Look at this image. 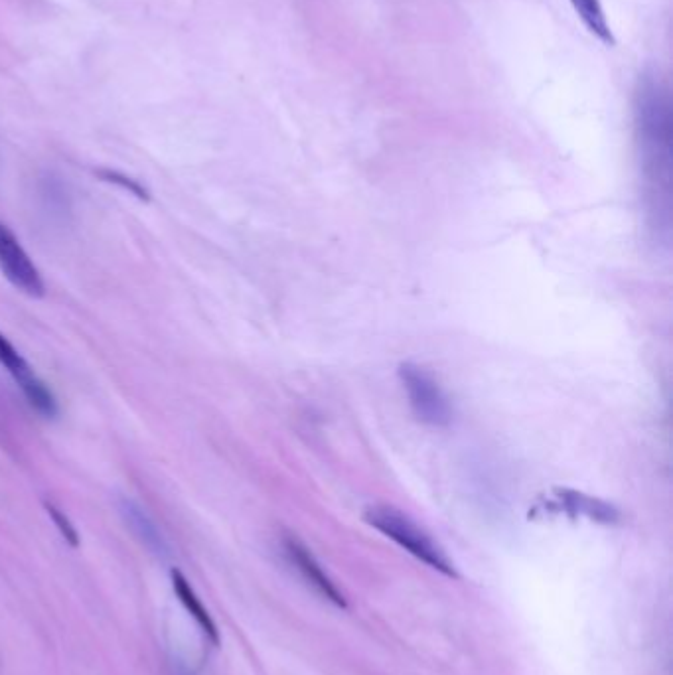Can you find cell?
<instances>
[{
  "mask_svg": "<svg viewBox=\"0 0 673 675\" xmlns=\"http://www.w3.org/2000/svg\"><path fill=\"white\" fill-rule=\"evenodd\" d=\"M636 135L640 145L642 174L652 204L648 212L656 227L670 229V184H672V121L670 103L660 85L644 79L636 93Z\"/></svg>",
  "mask_w": 673,
  "mask_h": 675,
  "instance_id": "cell-1",
  "label": "cell"
},
{
  "mask_svg": "<svg viewBox=\"0 0 673 675\" xmlns=\"http://www.w3.org/2000/svg\"><path fill=\"white\" fill-rule=\"evenodd\" d=\"M364 520L379 533L395 541L399 547L409 551L419 561L427 563L435 571L456 579L458 573L445 549L419 525L403 512L391 506H370L364 512Z\"/></svg>",
  "mask_w": 673,
  "mask_h": 675,
  "instance_id": "cell-2",
  "label": "cell"
},
{
  "mask_svg": "<svg viewBox=\"0 0 673 675\" xmlns=\"http://www.w3.org/2000/svg\"><path fill=\"white\" fill-rule=\"evenodd\" d=\"M399 379L407 391L409 405L419 421L431 427H447L452 421V407L439 381L425 368L405 362L399 366Z\"/></svg>",
  "mask_w": 673,
  "mask_h": 675,
  "instance_id": "cell-3",
  "label": "cell"
},
{
  "mask_svg": "<svg viewBox=\"0 0 673 675\" xmlns=\"http://www.w3.org/2000/svg\"><path fill=\"white\" fill-rule=\"evenodd\" d=\"M0 271L2 275L24 295L32 299H40L46 293L44 279L18 237L12 233L8 225L0 222Z\"/></svg>",
  "mask_w": 673,
  "mask_h": 675,
  "instance_id": "cell-4",
  "label": "cell"
},
{
  "mask_svg": "<svg viewBox=\"0 0 673 675\" xmlns=\"http://www.w3.org/2000/svg\"><path fill=\"white\" fill-rule=\"evenodd\" d=\"M0 364L14 377L26 395L28 403L46 419H54L58 415V403L46 383L32 372L28 362L18 354V350L8 342V338L0 332Z\"/></svg>",
  "mask_w": 673,
  "mask_h": 675,
  "instance_id": "cell-5",
  "label": "cell"
},
{
  "mask_svg": "<svg viewBox=\"0 0 673 675\" xmlns=\"http://www.w3.org/2000/svg\"><path fill=\"white\" fill-rule=\"evenodd\" d=\"M285 549L287 555L291 557V561L297 565L302 577L324 597V599L334 602L340 608H346V600L344 595L338 591V587L330 581V577L322 571V567L318 565V561L314 559V555L300 543L299 539L295 537H287L285 541Z\"/></svg>",
  "mask_w": 673,
  "mask_h": 675,
  "instance_id": "cell-6",
  "label": "cell"
},
{
  "mask_svg": "<svg viewBox=\"0 0 673 675\" xmlns=\"http://www.w3.org/2000/svg\"><path fill=\"white\" fill-rule=\"evenodd\" d=\"M549 510L565 512L569 516H583L599 524H616L618 522V510L610 504L585 496L581 492L573 490H557L553 494V500L547 504Z\"/></svg>",
  "mask_w": 673,
  "mask_h": 675,
  "instance_id": "cell-7",
  "label": "cell"
},
{
  "mask_svg": "<svg viewBox=\"0 0 673 675\" xmlns=\"http://www.w3.org/2000/svg\"><path fill=\"white\" fill-rule=\"evenodd\" d=\"M170 577H172V587H174L176 597L186 606V610L192 614V618L198 622V626L204 630L208 640H212L218 646L220 644V630H218L214 618L210 616V612L206 610V606L202 604V600L198 599V595L194 593V589L190 587V583L186 581V577L178 569H172Z\"/></svg>",
  "mask_w": 673,
  "mask_h": 675,
  "instance_id": "cell-8",
  "label": "cell"
},
{
  "mask_svg": "<svg viewBox=\"0 0 673 675\" xmlns=\"http://www.w3.org/2000/svg\"><path fill=\"white\" fill-rule=\"evenodd\" d=\"M121 514L125 518L127 525L131 527V531L141 539L143 545H147L152 553L156 555H166L168 547L166 541L162 537V533L158 531L156 524L149 518V514L133 500H123L121 502Z\"/></svg>",
  "mask_w": 673,
  "mask_h": 675,
  "instance_id": "cell-9",
  "label": "cell"
},
{
  "mask_svg": "<svg viewBox=\"0 0 673 675\" xmlns=\"http://www.w3.org/2000/svg\"><path fill=\"white\" fill-rule=\"evenodd\" d=\"M573 8L577 10V14L581 16V20L585 22V26L589 28L591 34H595L602 44L606 46H614L616 38L608 26L606 14L602 10L600 0H571Z\"/></svg>",
  "mask_w": 673,
  "mask_h": 675,
  "instance_id": "cell-10",
  "label": "cell"
},
{
  "mask_svg": "<svg viewBox=\"0 0 673 675\" xmlns=\"http://www.w3.org/2000/svg\"><path fill=\"white\" fill-rule=\"evenodd\" d=\"M97 174H99L105 182L115 184V186H119V188L131 192V194H135L139 200H149V192H147V188H145L139 180H133L131 176H125V174H121V172H117V170H105V168H103V170H97Z\"/></svg>",
  "mask_w": 673,
  "mask_h": 675,
  "instance_id": "cell-11",
  "label": "cell"
},
{
  "mask_svg": "<svg viewBox=\"0 0 673 675\" xmlns=\"http://www.w3.org/2000/svg\"><path fill=\"white\" fill-rule=\"evenodd\" d=\"M46 510H48V514H50V518H52V522H54V525L60 529V533L64 535V539L72 545V547H77L79 545V535H77V529H75L74 524L70 522V518L62 512V510H58L54 504H48L46 502Z\"/></svg>",
  "mask_w": 673,
  "mask_h": 675,
  "instance_id": "cell-12",
  "label": "cell"
}]
</instances>
